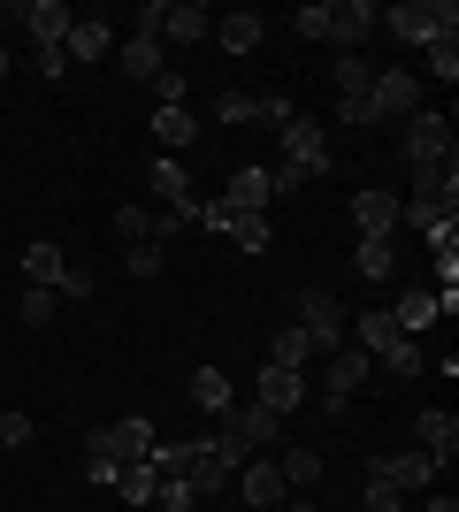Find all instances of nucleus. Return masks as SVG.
<instances>
[{"instance_id": "obj_23", "label": "nucleus", "mask_w": 459, "mask_h": 512, "mask_svg": "<svg viewBox=\"0 0 459 512\" xmlns=\"http://www.w3.org/2000/svg\"><path fill=\"white\" fill-rule=\"evenodd\" d=\"M352 230H360V237H391L398 230V199L391 192H360V199H352Z\"/></svg>"}, {"instance_id": "obj_29", "label": "nucleus", "mask_w": 459, "mask_h": 512, "mask_svg": "<svg viewBox=\"0 0 459 512\" xmlns=\"http://www.w3.org/2000/svg\"><path fill=\"white\" fill-rule=\"evenodd\" d=\"M153 138H161V146H192V138H199L192 107H153Z\"/></svg>"}, {"instance_id": "obj_48", "label": "nucleus", "mask_w": 459, "mask_h": 512, "mask_svg": "<svg viewBox=\"0 0 459 512\" xmlns=\"http://www.w3.org/2000/svg\"><path fill=\"white\" fill-rule=\"evenodd\" d=\"M276 512H322V505H299V497H284V505H276Z\"/></svg>"}, {"instance_id": "obj_30", "label": "nucleus", "mask_w": 459, "mask_h": 512, "mask_svg": "<svg viewBox=\"0 0 459 512\" xmlns=\"http://www.w3.org/2000/svg\"><path fill=\"white\" fill-rule=\"evenodd\" d=\"M276 474H284V490H314V482H322V451H284Z\"/></svg>"}, {"instance_id": "obj_13", "label": "nucleus", "mask_w": 459, "mask_h": 512, "mask_svg": "<svg viewBox=\"0 0 459 512\" xmlns=\"http://www.w3.org/2000/svg\"><path fill=\"white\" fill-rule=\"evenodd\" d=\"M230 490H245V505H253V512H276V505L291 497V490H284V474H276V459H245Z\"/></svg>"}, {"instance_id": "obj_27", "label": "nucleus", "mask_w": 459, "mask_h": 512, "mask_svg": "<svg viewBox=\"0 0 459 512\" xmlns=\"http://www.w3.org/2000/svg\"><path fill=\"white\" fill-rule=\"evenodd\" d=\"M192 398H199L207 413H215V421H222L230 406H238V390H230V375H222V367H199V375H192Z\"/></svg>"}, {"instance_id": "obj_46", "label": "nucleus", "mask_w": 459, "mask_h": 512, "mask_svg": "<svg viewBox=\"0 0 459 512\" xmlns=\"http://www.w3.org/2000/svg\"><path fill=\"white\" fill-rule=\"evenodd\" d=\"M54 299H92V276H85V268H69V276H62V291H54Z\"/></svg>"}, {"instance_id": "obj_15", "label": "nucleus", "mask_w": 459, "mask_h": 512, "mask_svg": "<svg viewBox=\"0 0 459 512\" xmlns=\"http://www.w3.org/2000/svg\"><path fill=\"white\" fill-rule=\"evenodd\" d=\"M115 62H123V77H131V85H153V77L169 69V46L146 39V31H131V39L115 46Z\"/></svg>"}, {"instance_id": "obj_32", "label": "nucleus", "mask_w": 459, "mask_h": 512, "mask_svg": "<svg viewBox=\"0 0 459 512\" xmlns=\"http://www.w3.org/2000/svg\"><path fill=\"white\" fill-rule=\"evenodd\" d=\"M306 352H314L306 329H276V337H268V367H306Z\"/></svg>"}, {"instance_id": "obj_11", "label": "nucleus", "mask_w": 459, "mask_h": 512, "mask_svg": "<svg viewBox=\"0 0 459 512\" xmlns=\"http://www.w3.org/2000/svg\"><path fill=\"white\" fill-rule=\"evenodd\" d=\"M0 23H23V39H31V46H62L69 39V8H62V0H23V8H8Z\"/></svg>"}, {"instance_id": "obj_3", "label": "nucleus", "mask_w": 459, "mask_h": 512, "mask_svg": "<svg viewBox=\"0 0 459 512\" xmlns=\"http://www.w3.org/2000/svg\"><path fill=\"white\" fill-rule=\"evenodd\" d=\"M406 169H444V161H452V123H444L437 107H414V115H406Z\"/></svg>"}, {"instance_id": "obj_49", "label": "nucleus", "mask_w": 459, "mask_h": 512, "mask_svg": "<svg viewBox=\"0 0 459 512\" xmlns=\"http://www.w3.org/2000/svg\"><path fill=\"white\" fill-rule=\"evenodd\" d=\"M0 77H8V46H0Z\"/></svg>"}, {"instance_id": "obj_14", "label": "nucleus", "mask_w": 459, "mask_h": 512, "mask_svg": "<svg viewBox=\"0 0 459 512\" xmlns=\"http://www.w3.org/2000/svg\"><path fill=\"white\" fill-rule=\"evenodd\" d=\"M207 8H192V0H161V23H153V39L161 46H192V39H207Z\"/></svg>"}, {"instance_id": "obj_36", "label": "nucleus", "mask_w": 459, "mask_h": 512, "mask_svg": "<svg viewBox=\"0 0 459 512\" xmlns=\"http://www.w3.org/2000/svg\"><path fill=\"white\" fill-rule=\"evenodd\" d=\"M54 306H62L54 291H23V299H16V321H23V329H46V321H54Z\"/></svg>"}, {"instance_id": "obj_2", "label": "nucleus", "mask_w": 459, "mask_h": 512, "mask_svg": "<svg viewBox=\"0 0 459 512\" xmlns=\"http://www.w3.org/2000/svg\"><path fill=\"white\" fill-rule=\"evenodd\" d=\"M375 23L406 46H437V39H459V8L452 0H398V8H375Z\"/></svg>"}, {"instance_id": "obj_45", "label": "nucleus", "mask_w": 459, "mask_h": 512, "mask_svg": "<svg viewBox=\"0 0 459 512\" xmlns=\"http://www.w3.org/2000/svg\"><path fill=\"white\" fill-rule=\"evenodd\" d=\"M368 512H406V497H398L391 482H375V474H368Z\"/></svg>"}, {"instance_id": "obj_34", "label": "nucleus", "mask_w": 459, "mask_h": 512, "mask_svg": "<svg viewBox=\"0 0 459 512\" xmlns=\"http://www.w3.org/2000/svg\"><path fill=\"white\" fill-rule=\"evenodd\" d=\"M146 92H153V107H184V92H192V77H184V69L169 62V69H161V77H153Z\"/></svg>"}, {"instance_id": "obj_40", "label": "nucleus", "mask_w": 459, "mask_h": 512, "mask_svg": "<svg viewBox=\"0 0 459 512\" xmlns=\"http://www.w3.org/2000/svg\"><path fill=\"white\" fill-rule=\"evenodd\" d=\"M337 123H345V130H368V123H375L368 92H337Z\"/></svg>"}, {"instance_id": "obj_25", "label": "nucleus", "mask_w": 459, "mask_h": 512, "mask_svg": "<svg viewBox=\"0 0 459 512\" xmlns=\"http://www.w3.org/2000/svg\"><path fill=\"white\" fill-rule=\"evenodd\" d=\"M375 367H383V375H398V383H414L421 367H429V352H421L414 337H391L383 352H375Z\"/></svg>"}, {"instance_id": "obj_4", "label": "nucleus", "mask_w": 459, "mask_h": 512, "mask_svg": "<svg viewBox=\"0 0 459 512\" xmlns=\"http://www.w3.org/2000/svg\"><path fill=\"white\" fill-rule=\"evenodd\" d=\"M368 107H375V123H406L421 107V77L414 69H375L368 77Z\"/></svg>"}, {"instance_id": "obj_18", "label": "nucleus", "mask_w": 459, "mask_h": 512, "mask_svg": "<svg viewBox=\"0 0 459 512\" xmlns=\"http://www.w3.org/2000/svg\"><path fill=\"white\" fill-rule=\"evenodd\" d=\"M383 314L398 321V337L421 344V329H437V291H429V283H414V291H398V306H383Z\"/></svg>"}, {"instance_id": "obj_8", "label": "nucleus", "mask_w": 459, "mask_h": 512, "mask_svg": "<svg viewBox=\"0 0 459 512\" xmlns=\"http://www.w3.org/2000/svg\"><path fill=\"white\" fill-rule=\"evenodd\" d=\"M368 474H375V482H391L398 497H421L429 482H437V459H429V451H375Z\"/></svg>"}, {"instance_id": "obj_35", "label": "nucleus", "mask_w": 459, "mask_h": 512, "mask_svg": "<svg viewBox=\"0 0 459 512\" xmlns=\"http://www.w3.org/2000/svg\"><path fill=\"white\" fill-rule=\"evenodd\" d=\"M115 237H123V245H146L153 237V207H115Z\"/></svg>"}, {"instance_id": "obj_41", "label": "nucleus", "mask_w": 459, "mask_h": 512, "mask_svg": "<svg viewBox=\"0 0 459 512\" xmlns=\"http://www.w3.org/2000/svg\"><path fill=\"white\" fill-rule=\"evenodd\" d=\"M161 268H169V245H131V276H161Z\"/></svg>"}, {"instance_id": "obj_24", "label": "nucleus", "mask_w": 459, "mask_h": 512, "mask_svg": "<svg viewBox=\"0 0 459 512\" xmlns=\"http://www.w3.org/2000/svg\"><path fill=\"white\" fill-rule=\"evenodd\" d=\"M352 276H368V283H391V276H398V253H391V237H360V245H352Z\"/></svg>"}, {"instance_id": "obj_47", "label": "nucleus", "mask_w": 459, "mask_h": 512, "mask_svg": "<svg viewBox=\"0 0 459 512\" xmlns=\"http://www.w3.org/2000/svg\"><path fill=\"white\" fill-rule=\"evenodd\" d=\"M421 512H459V497H429V505H421Z\"/></svg>"}, {"instance_id": "obj_38", "label": "nucleus", "mask_w": 459, "mask_h": 512, "mask_svg": "<svg viewBox=\"0 0 459 512\" xmlns=\"http://www.w3.org/2000/svg\"><path fill=\"white\" fill-rule=\"evenodd\" d=\"M329 77H337V92H368V54H337V69H329Z\"/></svg>"}, {"instance_id": "obj_28", "label": "nucleus", "mask_w": 459, "mask_h": 512, "mask_svg": "<svg viewBox=\"0 0 459 512\" xmlns=\"http://www.w3.org/2000/svg\"><path fill=\"white\" fill-rule=\"evenodd\" d=\"M345 329H352V337H360V352H368V360H375V352H383V344L398 337V321L383 314V306H368V314H360V321H345Z\"/></svg>"}, {"instance_id": "obj_21", "label": "nucleus", "mask_w": 459, "mask_h": 512, "mask_svg": "<svg viewBox=\"0 0 459 512\" xmlns=\"http://www.w3.org/2000/svg\"><path fill=\"white\" fill-rule=\"evenodd\" d=\"M222 207H230V214H268V169H230Z\"/></svg>"}, {"instance_id": "obj_37", "label": "nucleus", "mask_w": 459, "mask_h": 512, "mask_svg": "<svg viewBox=\"0 0 459 512\" xmlns=\"http://www.w3.org/2000/svg\"><path fill=\"white\" fill-rule=\"evenodd\" d=\"M215 115L222 123H261V100L253 92H215Z\"/></svg>"}, {"instance_id": "obj_17", "label": "nucleus", "mask_w": 459, "mask_h": 512, "mask_svg": "<svg viewBox=\"0 0 459 512\" xmlns=\"http://www.w3.org/2000/svg\"><path fill=\"white\" fill-rule=\"evenodd\" d=\"M16 276H23V291H62V276H69L62 245H46V237H39V245H23V268H16Z\"/></svg>"}, {"instance_id": "obj_44", "label": "nucleus", "mask_w": 459, "mask_h": 512, "mask_svg": "<svg viewBox=\"0 0 459 512\" xmlns=\"http://www.w3.org/2000/svg\"><path fill=\"white\" fill-rule=\"evenodd\" d=\"M291 192H306V176H299V169H284V161H276V169H268V199H291Z\"/></svg>"}, {"instance_id": "obj_10", "label": "nucleus", "mask_w": 459, "mask_h": 512, "mask_svg": "<svg viewBox=\"0 0 459 512\" xmlns=\"http://www.w3.org/2000/svg\"><path fill=\"white\" fill-rule=\"evenodd\" d=\"M146 192L161 199V214H199V192H192V176H184L176 153H161V161L146 169Z\"/></svg>"}, {"instance_id": "obj_33", "label": "nucleus", "mask_w": 459, "mask_h": 512, "mask_svg": "<svg viewBox=\"0 0 459 512\" xmlns=\"http://www.w3.org/2000/svg\"><path fill=\"white\" fill-rule=\"evenodd\" d=\"M153 512H199L192 482H184V474H161V490H153Z\"/></svg>"}, {"instance_id": "obj_26", "label": "nucleus", "mask_w": 459, "mask_h": 512, "mask_svg": "<svg viewBox=\"0 0 459 512\" xmlns=\"http://www.w3.org/2000/svg\"><path fill=\"white\" fill-rule=\"evenodd\" d=\"M222 237H230L238 253H268V245H276V230H268V214H230V222H222Z\"/></svg>"}, {"instance_id": "obj_20", "label": "nucleus", "mask_w": 459, "mask_h": 512, "mask_svg": "<svg viewBox=\"0 0 459 512\" xmlns=\"http://www.w3.org/2000/svg\"><path fill=\"white\" fill-rule=\"evenodd\" d=\"M414 444H421V451H429V459L444 467V459L459 451V421H452V413H437V406H429V413H414Z\"/></svg>"}, {"instance_id": "obj_43", "label": "nucleus", "mask_w": 459, "mask_h": 512, "mask_svg": "<svg viewBox=\"0 0 459 512\" xmlns=\"http://www.w3.org/2000/svg\"><path fill=\"white\" fill-rule=\"evenodd\" d=\"M31 62H39V77H69V46H31Z\"/></svg>"}, {"instance_id": "obj_16", "label": "nucleus", "mask_w": 459, "mask_h": 512, "mask_svg": "<svg viewBox=\"0 0 459 512\" xmlns=\"http://www.w3.org/2000/svg\"><path fill=\"white\" fill-rule=\"evenodd\" d=\"M253 406H268V413H284V421H291V413L306 406V375H299V367H261V398H253Z\"/></svg>"}, {"instance_id": "obj_5", "label": "nucleus", "mask_w": 459, "mask_h": 512, "mask_svg": "<svg viewBox=\"0 0 459 512\" xmlns=\"http://www.w3.org/2000/svg\"><path fill=\"white\" fill-rule=\"evenodd\" d=\"M299 329H306V344L329 360V352L345 344V306H337V291H322V283H314V291L299 299Z\"/></svg>"}, {"instance_id": "obj_9", "label": "nucleus", "mask_w": 459, "mask_h": 512, "mask_svg": "<svg viewBox=\"0 0 459 512\" xmlns=\"http://www.w3.org/2000/svg\"><path fill=\"white\" fill-rule=\"evenodd\" d=\"M368 352H360V344H337V352H329V367H322V406L329 413H345L352 406V390H360V383H368Z\"/></svg>"}, {"instance_id": "obj_7", "label": "nucleus", "mask_w": 459, "mask_h": 512, "mask_svg": "<svg viewBox=\"0 0 459 512\" xmlns=\"http://www.w3.org/2000/svg\"><path fill=\"white\" fill-rule=\"evenodd\" d=\"M276 138H284V169H299L306 184H314V176H329V146H322V123H314V115H291Z\"/></svg>"}, {"instance_id": "obj_1", "label": "nucleus", "mask_w": 459, "mask_h": 512, "mask_svg": "<svg viewBox=\"0 0 459 512\" xmlns=\"http://www.w3.org/2000/svg\"><path fill=\"white\" fill-rule=\"evenodd\" d=\"M291 31H299V39H329L337 54H360L368 31H375V8L368 0H322V8H299Z\"/></svg>"}, {"instance_id": "obj_39", "label": "nucleus", "mask_w": 459, "mask_h": 512, "mask_svg": "<svg viewBox=\"0 0 459 512\" xmlns=\"http://www.w3.org/2000/svg\"><path fill=\"white\" fill-rule=\"evenodd\" d=\"M429 77H437V85H459V39H437V46H429Z\"/></svg>"}, {"instance_id": "obj_22", "label": "nucleus", "mask_w": 459, "mask_h": 512, "mask_svg": "<svg viewBox=\"0 0 459 512\" xmlns=\"http://www.w3.org/2000/svg\"><path fill=\"white\" fill-rule=\"evenodd\" d=\"M222 421L238 428V436H245V444H253V451H268V444H276V436H284V413H268V406H230V413H222Z\"/></svg>"}, {"instance_id": "obj_12", "label": "nucleus", "mask_w": 459, "mask_h": 512, "mask_svg": "<svg viewBox=\"0 0 459 512\" xmlns=\"http://www.w3.org/2000/svg\"><path fill=\"white\" fill-rule=\"evenodd\" d=\"M69 69H85V62H108L115 54V23L100 16V8H92V16H69Z\"/></svg>"}, {"instance_id": "obj_31", "label": "nucleus", "mask_w": 459, "mask_h": 512, "mask_svg": "<svg viewBox=\"0 0 459 512\" xmlns=\"http://www.w3.org/2000/svg\"><path fill=\"white\" fill-rule=\"evenodd\" d=\"M215 39H222V54H253L261 46V16H222Z\"/></svg>"}, {"instance_id": "obj_42", "label": "nucleus", "mask_w": 459, "mask_h": 512, "mask_svg": "<svg viewBox=\"0 0 459 512\" xmlns=\"http://www.w3.org/2000/svg\"><path fill=\"white\" fill-rule=\"evenodd\" d=\"M31 444V413H0V451H23Z\"/></svg>"}, {"instance_id": "obj_6", "label": "nucleus", "mask_w": 459, "mask_h": 512, "mask_svg": "<svg viewBox=\"0 0 459 512\" xmlns=\"http://www.w3.org/2000/svg\"><path fill=\"white\" fill-rule=\"evenodd\" d=\"M184 482H192V497H222L230 482H238V459L207 436V444H184Z\"/></svg>"}, {"instance_id": "obj_19", "label": "nucleus", "mask_w": 459, "mask_h": 512, "mask_svg": "<svg viewBox=\"0 0 459 512\" xmlns=\"http://www.w3.org/2000/svg\"><path fill=\"white\" fill-rule=\"evenodd\" d=\"M108 490L123 497L131 512H153V490H161V474H153L146 459H115V482H108Z\"/></svg>"}]
</instances>
